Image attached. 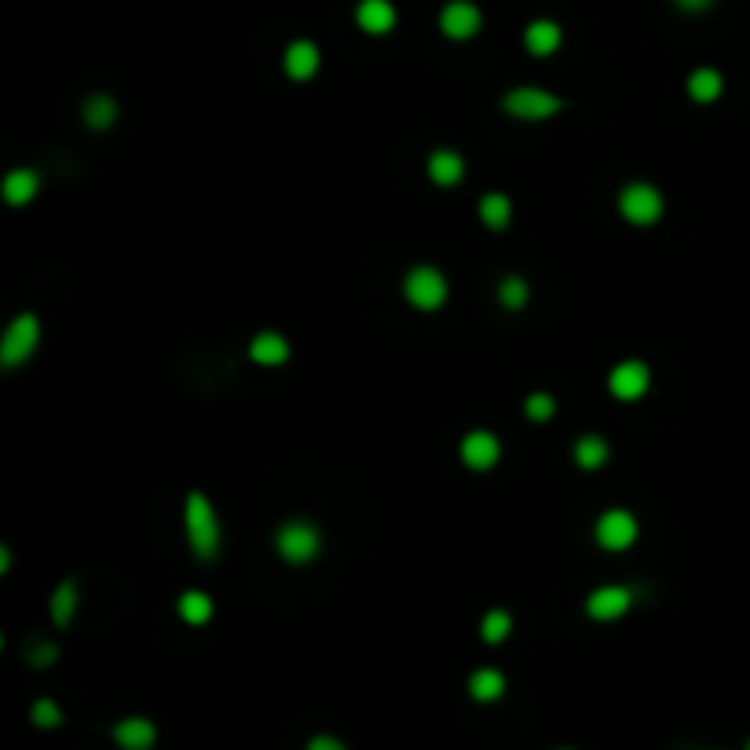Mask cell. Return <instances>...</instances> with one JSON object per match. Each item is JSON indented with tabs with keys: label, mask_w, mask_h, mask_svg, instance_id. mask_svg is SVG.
Wrapping results in <instances>:
<instances>
[{
	"label": "cell",
	"mask_w": 750,
	"mask_h": 750,
	"mask_svg": "<svg viewBox=\"0 0 750 750\" xmlns=\"http://www.w3.org/2000/svg\"><path fill=\"white\" fill-rule=\"evenodd\" d=\"M183 524H187V542L198 560H216L224 531H220V516H216L213 502L202 491L187 494V509H183Z\"/></svg>",
	"instance_id": "obj_1"
},
{
	"label": "cell",
	"mask_w": 750,
	"mask_h": 750,
	"mask_svg": "<svg viewBox=\"0 0 750 750\" xmlns=\"http://www.w3.org/2000/svg\"><path fill=\"white\" fill-rule=\"evenodd\" d=\"M41 344V319L33 311H22L0 333V370H15L37 352Z\"/></svg>",
	"instance_id": "obj_2"
},
{
	"label": "cell",
	"mask_w": 750,
	"mask_h": 750,
	"mask_svg": "<svg viewBox=\"0 0 750 750\" xmlns=\"http://www.w3.org/2000/svg\"><path fill=\"white\" fill-rule=\"evenodd\" d=\"M275 549L286 564H308L319 557L322 549V531L311 520H286L275 531Z\"/></svg>",
	"instance_id": "obj_3"
},
{
	"label": "cell",
	"mask_w": 750,
	"mask_h": 750,
	"mask_svg": "<svg viewBox=\"0 0 750 750\" xmlns=\"http://www.w3.org/2000/svg\"><path fill=\"white\" fill-rule=\"evenodd\" d=\"M502 110L516 121H546V118H553V114H560V110H564V99L553 96V92H546V88L524 85V88L505 92Z\"/></svg>",
	"instance_id": "obj_4"
},
{
	"label": "cell",
	"mask_w": 750,
	"mask_h": 750,
	"mask_svg": "<svg viewBox=\"0 0 750 750\" xmlns=\"http://www.w3.org/2000/svg\"><path fill=\"white\" fill-rule=\"evenodd\" d=\"M403 293H407V300L414 304L418 311H440L443 304H447V275H443L440 268H429V264H421V268H414L403 279Z\"/></svg>",
	"instance_id": "obj_5"
},
{
	"label": "cell",
	"mask_w": 750,
	"mask_h": 750,
	"mask_svg": "<svg viewBox=\"0 0 750 750\" xmlns=\"http://www.w3.org/2000/svg\"><path fill=\"white\" fill-rule=\"evenodd\" d=\"M619 213L633 227H652L663 216V194L652 183H630L619 194Z\"/></svg>",
	"instance_id": "obj_6"
},
{
	"label": "cell",
	"mask_w": 750,
	"mask_h": 750,
	"mask_svg": "<svg viewBox=\"0 0 750 750\" xmlns=\"http://www.w3.org/2000/svg\"><path fill=\"white\" fill-rule=\"evenodd\" d=\"M597 546L600 549H611V553H622V549H630L633 542H637V535H641V524H637V516L630 513V509H608V513H600L597 520Z\"/></svg>",
	"instance_id": "obj_7"
},
{
	"label": "cell",
	"mask_w": 750,
	"mask_h": 750,
	"mask_svg": "<svg viewBox=\"0 0 750 750\" xmlns=\"http://www.w3.org/2000/svg\"><path fill=\"white\" fill-rule=\"evenodd\" d=\"M608 388H611V396L622 399V403H637V399L652 388V370H648V363H641V359H622L619 366H611Z\"/></svg>",
	"instance_id": "obj_8"
},
{
	"label": "cell",
	"mask_w": 750,
	"mask_h": 750,
	"mask_svg": "<svg viewBox=\"0 0 750 750\" xmlns=\"http://www.w3.org/2000/svg\"><path fill=\"white\" fill-rule=\"evenodd\" d=\"M461 461H465V469L472 472H491L498 461H502V440L494 436V432L487 429H472L465 440H461L458 447Z\"/></svg>",
	"instance_id": "obj_9"
},
{
	"label": "cell",
	"mask_w": 750,
	"mask_h": 750,
	"mask_svg": "<svg viewBox=\"0 0 750 750\" xmlns=\"http://www.w3.org/2000/svg\"><path fill=\"white\" fill-rule=\"evenodd\" d=\"M483 26V15L472 0H450L447 8L440 11V30L447 33L450 41H469L476 37Z\"/></svg>",
	"instance_id": "obj_10"
},
{
	"label": "cell",
	"mask_w": 750,
	"mask_h": 750,
	"mask_svg": "<svg viewBox=\"0 0 750 750\" xmlns=\"http://www.w3.org/2000/svg\"><path fill=\"white\" fill-rule=\"evenodd\" d=\"M633 608V590L626 586H600L586 597V615L597 622H615Z\"/></svg>",
	"instance_id": "obj_11"
},
{
	"label": "cell",
	"mask_w": 750,
	"mask_h": 750,
	"mask_svg": "<svg viewBox=\"0 0 750 750\" xmlns=\"http://www.w3.org/2000/svg\"><path fill=\"white\" fill-rule=\"evenodd\" d=\"M319 66H322V52L319 44L311 41H293L286 48V55H282V70H286L290 81H311V77L319 74Z\"/></svg>",
	"instance_id": "obj_12"
},
{
	"label": "cell",
	"mask_w": 750,
	"mask_h": 750,
	"mask_svg": "<svg viewBox=\"0 0 750 750\" xmlns=\"http://www.w3.org/2000/svg\"><path fill=\"white\" fill-rule=\"evenodd\" d=\"M355 22H359V30L374 33V37L392 33L396 30V4H392V0H359Z\"/></svg>",
	"instance_id": "obj_13"
},
{
	"label": "cell",
	"mask_w": 750,
	"mask_h": 750,
	"mask_svg": "<svg viewBox=\"0 0 750 750\" xmlns=\"http://www.w3.org/2000/svg\"><path fill=\"white\" fill-rule=\"evenodd\" d=\"M114 743L121 750H150L158 743V729L150 718H125L114 725Z\"/></svg>",
	"instance_id": "obj_14"
},
{
	"label": "cell",
	"mask_w": 750,
	"mask_h": 750,
	"mask_svg": "<svg viewBox=\"0 0 750 750\" xmlns=\"http://www.w3.org/2000/svg\"><path fill=\"white\" fill-rule=\"evenodd\" d=\"M524 44H527V52H531V55L546 59V55L560 52V44H564V30H560V22H553V19H535L524 30Z\"/></svg>",
	"instance_id": "obj_15"
},
{
	"label": "cell",
	"mask_w": 750,
	"mask_h": 750,
	"mask_svg": "<svg viewBox=\"0 0 750 750\" xmlns=\"http://www.w3.org/2000/svg\"><path fill=\"white\" fill-rule=\"evenodd\" d=\"M37 191H41L37 169H11L8 176H4V183H0V194H4L8 205H30L33 198H37Z\"/></svg>",
	"instance_id": "obj_16"
},
{
	"label": "cell",
	"mask_w": 750,
	"mask_h": 750,
	"mask_svg": "<svg viewBox=\"0 0 750 750\" xmlns=\"http://www.w3.org/2000/svg\"><path fill=\"white\" fill-rule=\"evenodd\" d=\"M249 359L260 366H282L290 359V341L275 330H264L249 341Z\"/></svg>",
	"instance_id": "obj_17"
},
{
	"label": "cell",
	"mask_w": 750,
	"mask_h": 750,
	"mask_svg": "<svg viewBox=\"0 0 750 750\" xmlns=\"http://www.w3.org/2000/svg\"><path fill=\"white\" fill-rule=\"evenodd\" d=\"M465 176V158L458 150H432L429 154V180L440 187H454Z\"/></svg>",
	"instance_id": "obj_18"
},
{
	"label": "cell",
	"mask_w": 750,
	"mask_h": 750,
	"mask_svg": "<svg viewBox=\"0 0 750 750\" xmlns=\"http://www.w3.org/2000/svg\"><path fill=\"white\" fill-rule=\"evenodd\" d=\"M721 92H725V77L714 66H699V70L688 74V96H692V103H718Z\"/></svg>",
	"instance_id": "obj_19"
},
{
	"label": "cell",
	"mask_w": 750,
	"mask_h": 750,
	"mask_svg": "<svg viewBox=\"0 0 750 750\" xmlns=\"http://www.w3.org/2000/svg\"><path fill=\"white\" fill-rule=\"evenodd\" d=\"M469 696L476 699V703H494V699H502L505 696V674H502V670H494V666H480V670H472Z\"/></svg>",
	"instance_id": "obj_20"
},
{
	"label": "cell",
	"mask_w": 750,
	"mask_h": 750,
	"mask_svg": "<svg viewBox=\"0 0 750 750\" xmlns=\"http://www.w3.org/2000/svg\"><path fill=\"white\" fill-rule=\"evenodd\" d=\"M571 454H575V465H579V469L593 472V469H604V461L611 458V447L604 436L586 432L582 440H575V450H571Z\"/></svg>",
	"instance_id": "obj_21"
},
{
	"label": "cell",
	"mask_w": 750,
	"mask_h": 750,
	"mask_svg": "<svg viewBox=\"0 0 750 750\" xmlns=\"http://www.w3.org/2000/svg\"><path fill=\"white\" fill-rule=\"evenodd\" d=\"M48 611H52V622L59 630H66L77 615V582L74 579H63L55 586L52 600H48Z\"/></svg>",
	"instance_id": "obj_22"
},
{
	"label": "cell",
	"mask_w": 750,
	"mask_h": 750,
	"mask_svg": "<svg viewBox=\"0 0 750 750\" xmlns=\"http://www.w3.org/2000/svg\"><path fill=\"white\" fill-rule=\"evenodd\" d=\"M480 220L491 231H505L509 227V220H513V202H509V194L502 191H491L480 198Z\"/></svg>",
	"instance_id": "obj_23"
},
{
	"label": "cell",
	"mask_w": 750,
	"mask_h": 750,
	"mask_svg": "<svg viewBox=\"0 0 750 750\" xmlns=\"http://www.w3.org/2000/svg\"><path fill=\"white\" fill-rule=\"evenodd\" d=\"M176 611H180L183 622H191V626H205V622L213 619V597L202 590H187L180 600H176Z\"/></svg>",
	"instance_id": "obj_24"
},
{
	"label": "cell",
	"mask_w": 750,
	"mask_h": 750,
	"mask_svg": "<svg viewBox=\"0 0 750 750\" xmlns=\"http://www.w3.org/2000/svg\"><path fill=\"white\" fill-rule=\"evenodd\" d=\"M81 118H85L88 129L103 132L118 121V103H114V96H88L85 107H81Z\"/></svg>",
	"instance_id": "obj_25"
},
{
	"label": "cell",
	"mask_w": 750,
	"mask_h": 750,
	"mask_svg": "<svg viewBox=\"0 0 750 750\" xmlns=\"http://www.w3.org/2000/svg\"><path fill=\"white\" fill-rule=\"evenodd\" d=\"M513 633V615L505 608H491L487 615H483V622H480V637L487 644H502L505 637Z\"/></svg>",
	"instance_id": "obj_26"
},
{
	"label": "cell",
	"mask_w": 750,
	"mask_h": 750,
	"mask_svg": "<svg viewBox=\"0 0 750 750\" xmlns=\"http://www.w3.org/2000/svg\"><path fill=\"white\" fill-rule=\"evenodd\" d=\"M498 300H502L509 311H520L531 300V286H527V279H520V275H505L502 286H498Z\"/></svg>",
	"instance_id": "obj_27"
},
{
	"label": "cell",
	"mask_w": 750,
	"mask_h": 750,
	"mask_svg": "<svg viewBox=\"0 0 750 750\" xmlns=\"http://www.w3.org/2000/svg\"><path fill=\"white\" fill-rule=\"evenodd\" d=\"M30 721L37 729H59L63 725V710H59L55 699H37L30 707Z\"/></svg>",
	"instance_id": "obj_28"
},
{
	"label": "cell",
	"mask_w": 750,
	"mask_h": 750,
	"mask_svg": "<svg viewBox=\"0 0 750 750\" xmlns=\"http://www.w3.org/2000/svg\"><path fill=\"white\" fill-rule=\"evenodd\" d=\"M524 414L531 421H549L557 414V399L549 396V392H535V396L524 399Z\"/></svg>",
	"instance_id": "obj_29"
},
{
	"label": "cell",
	"mask_w": 750,
	"mask_h": 750,
	"mask_svg": "<svg viewBox=\"0 0 750 750\" xmlns=\"http://www.w3.org/2000/svg\"><path fill=\"white\" fill-rule=\"evenodd\" d=\"M55 659H59V648H55V644H37V648L30 652L33 666H52Z\"/></svg>",
	"instance_id": "obj_30"
},
{
	"label": "cell",
	"mask_w": 750,
	"mask_h": 750,
	"mask_svg": "<svg viewBox=\"0 0 750 750\" xmlns=\"http://www.w3.org/2000/svg\"><path fill=\"white\" fill-rule=\"evenodd\" d=\"M304 750H348V747H344L337 736H315V740H311Z\"/></svg>",
	"instance_id": "obj_31"
},
{
	"label": "cell",
	"mask_w": 750,
	"mask_h": 750,
	"mask_svg": "<svg viewBox=\"0 0 750 750\" xmlns=\"http://www.w3.org/2000/svg\"><path fill=\"white\" fill-rule=\"evenodd\" d=\"M674 4H677L681 11H692V15H696V11H707L710 4H714V0H674Z\"/></svg>",
	"instance_id": "obj_32"
},
{
	"label": "cell",
	"mask_w": 750,
	"mask_h": 750,
	"mask_svg": "<svg viewBox=\"0 0 750 750\" xmlns=\"http://www.w3.org/2000/svg\"><path fill=\"white\" fill-rule=\"evenodd\" d=\"M8 568H11V549L4 546V542H0V575H4Z\"/></svg>",
	"instance_id": "obj_33"
},
{
	"label": "cell",
	"mask_w": 750,
	"mask_h": 750,
	"mask_svg": "<svg viewBox=\"0 0 750 750\" xmlns=\"http://www.w3.org/2000/svg\"><path fill=\"white\" fill-rule=\"evenodd\" d=\"M0 648H4V633H0Z\"/></svg>",
	"instance_id": "obj_34"
},
{
	"label": "cell",
	"mask_w": 750,
	"mask_h": 750,
	"mask_svg": "<svg viewBox=\"0 0 750 750\" xmlns=\"http://www.w3.org/2000/svg\"><path fill=\"white\" fill-rule=\"evenodd\" d=\"M743 750H750V740H747V747H743Z\"/></svg>",
	"instance_id": "obj_35"
}]
</instances>
